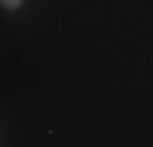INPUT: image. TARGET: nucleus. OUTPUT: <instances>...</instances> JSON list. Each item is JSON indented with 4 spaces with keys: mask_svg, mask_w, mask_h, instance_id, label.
Returning <instances> with one entry per match:
<instances>
[{
    "mask_svg": "<svg viewBox=\"0 0 153 147\" xmlns=\"http://www.w3.org/2000/svg\"><path fill=\"white\" fill-rule=\"evenodd\" d=\"M0 3H3L7 10H20V7H23V0H0Z\"/></svg>",
    "mask_w": 153,
    "mask_h": 147,
    "instance_id": "nucleus-1",
    "label": "nucleus"
}]
</instances>
